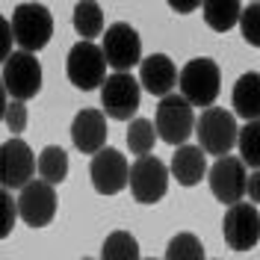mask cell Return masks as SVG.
<instances>
[{"label":"cell","instance_id":"1","mask_svg":"<svg viewBox=\"0 0 260 260\" xmlns=\"http://www.w3.org/2000/svg\"><path fill=\"white\" fill-rule=\"evenodd\" d=\"M178 89L192 107H213L222 92V71L210 56H195L178 71Z\"/></svg>","mask_w":260,"mask_h":260},{"label":"cell","instance_id":"22","mask_svg":"<svg viewBox=\"0 0 260 260\" xmlns=\"http://www.w3.org/2000/svg\"><path fill=\"white\" fill-rule=\"evenodd\" d=\"M101 260H142L139 240L130 231H113L101 245Z\"/></svg>","mask_w":260,"mask_h":260},{"label":"cell","instance_id":"2","mask_svg":"<svg viewBox=\"0 0 260 260\" xmlns=\"http://www.w3.org/2000/svg\"><path fill=\"white\" fill-rule=\"evenodd\" d=\"M12 36H15L18 50H27V53H39V50L48 48L50 36H53V15L45 3H18L12 9Z\"/></svg>","mask_w":260,"mask_h":260},{"label":"cell","instance_id":"4","mask_svg":"<svg viewBox=\"0 0 260 260\" xmlns=\"http://www.w3.org/2000/svg\"><path fill=\"white\" fill-rule=\"evenodd\" d=\"M154 127H157V139H162L166 145H186V139L195 133V113L192 104L180 92L160 98V107L154 115Z\"/></svg>","mask_w":260,"mask_h":260},{"label":"cell","instance_id":"33","mask_svg":"<svg viewBox=\"0 0 260 260\" xmlns=\"http://www.w3.org/2000/svg\"><path fill=\"white\" fill-rule=\"evenodd\" d=\"M145 260H157V257H145Z\"/></svg>","mask_w":260,"mask_h":260},{"label":"cell","instance_id":"16","mask_svg":"<svg viewBox=\"0 0 260 260\" xmlns=\"http://www.w3.org/2000/svg\"><path fill=\"white\" fill-rule=\"evenodd\" d=\"M139 86L157 98H166L178 86V65L166 53H151L139 62Z\"/></svg>","mask_w":260,"mask_h":260},{"label":"cell","instance_id":"31","mask_svg":"<svg viewBox=\"0 0 260 260\" xmlns=\"http://www.w3.org/2000/svg\"><path fill=\"white\" fill-rule=\"evenodd\" d=\"M178 15H189V12H195L198 6H201V0H166Z\"/></svg>","mask_w":260,"mask_h":260},{"label":"cell","instance_id":"8","mask_svg":"<svg viewBox=\"0 0 260 260\" xmlns=\"http://www.w3.org/2000/svg\"><path fill=\"white\" fill-rule=\"evenodd\" d=\"M0 80L6 86L9 98L15 101H30L42 92V62L36 59V53L27 50H12L9 59L3 62Z\"/></svg>","mask_w":260,"mask_h":260},{"label":"cell","instance_id":"28","mask_svg":"<svg viewBox=\"0 0 260 260\" xmlns=\"http://www.w3.org/2000/svg\"><path fill=\"white\" fill-rule=\"evenodd\" d=\"M27 104L24 101H9V107H6V115H3V121H6V127L12 130V136H21L24 130H27Z\"/></svg>","mask_w":260,"mask_h":260},{"label":"cell","instance_id":"11","mask_svg":"<svg viewBox=\"0 0 260 260\" xmlns=\"http://www.w3.org/2000/svg\"><path fill=\"white\" fill-rule=\"evenodd\" d=\"M89 178L98 195H118L130 183V162L121 151L104 145L98 154H92Z\"/></svg>","mask_w":260,"mask_h":260},{"label":"cell","instance_id":"9","mask_svg":"<svg viewBox=\"0 0 260 260\" xmlns=\"http://www.w3.org/2000/svg\"><path fill=\"white\" fill-rule=\"evenodd\" d=\"M222 237L234 251H251L260 243V210L251 201L231 204L222 219Z\"/></svg>","mask_w":260,"mask_h":260},{"label":"cell","instance_id":"23","mask_svg":"<svg viewBox=\"0 0 260 260\" xmlns=\"http://www.w3.org/2000/svg\"><path fill=\"white\" fill-rule=\"evenodd\" d=\"M237 148H240V160L248 169H260V118L245 121V127H240Z\"/></svg>","mask_w":260,"mask_h":260},{"label":"cell","instance_id":"7","mask_svg":"<svg viewBox=\"0 0 260 260\" xmlns=\"http://www.w3.org/2000/svg\"><path fill=\"white\" fill-rule=\"evenodd\" d=\"M101 50L113 71H130L133 65L142 62V39H139L136 27H130L127 21H115L104 30Z\"/></svg>","mask_w":260,"mask_h":260},{"label":"cell","instance_id":"21","mask_svg":"<svg viewBox=\"0 0 260 260\" xmlns=\"http://www.w3.org/2000/svg\"><path fill=\"white\" fill-rule=\"evenodd\" d=\"M68 154H65V148L59 145H48L42 148V154H39V160H36V172H39V178L48 180L50 186H56V183H62L68 178Z\"/></svg>","mask_w":260,"mask_h":260},{"label":"cell","instance_id":"20","mask_svg":"<svg viewBox=\"0 0 260 260\" xmlns=\"http://www.w3.org/2000/svg\"><path fill=\"white\" fill-rule=\"evenodd\" d=\"M71 24L80 39L92 42L95 36H104V12L98 0H77L74 12H71Z\"/></svg>","mask_w":260,"mask_h":260},{"label":"cell","instance_id":"13","mask_svg":"<svg viewBox=\"0 0 260 260\" xmlns=\"http://www.w3.org/2000/svg\"><path fill=\"white\" fill-rule=\"evenodd\" d=\"M207 180H210V192L216 195V201L222 204H237L245 198V162L234 154H225V157H216L210 169H207Z\"/></svg>","mask_w":260,"mask_h":260},{"label":"cell","instance_id":"17","mask_svg":"<svg viewBox=\"0 0 260 260\" xmlns=\"http://www.w3.org/2000/svg\"><path fill=\"white\" fill-rule=\"evenodd\" d=\"M169 172L180 186H195L207 175V154L198 145H178V151L172 154Z\"/></svg>","mask_w":260,"mask_h":260},{"label":"cell","instance_id":"5","mask_svg":"<svg viewBox=\"0 0 260 260\" xmlns=\"http://www.w3.org/2000/svg\"><path fill=\"white\" fill-rule=\"evenodd\" d=\"M65 74H68L71 86H74V89H80V92L101 89V83L107 80V59H104L101 45L80 39L74 48L68 50Z\"/></svg>","mask_w":260,"mask_h":260},{"label":"cell","instance_id":"34","mask_svg":"<svg viewBox=\"0 0 260 260\" xmlns=\"http://www.w3.org/2000/svg\"><path fill=\"white\" fill-rule=\"evenodd\" d=\"M83 260H92V257H83Z\"/></svg>","mask_w":260,"mask_h":260},{"label":"cell","instance_id":"24","mask_svg":"<svg viewBox=\"0 0 260 260\" xmlns=\"http://www.w3.org/2000/svg\"><path fill=\"white\" fill-rule=\"evenodd\" d=\"M154 142H157V127H154V121H148V118H133L127 127V148L130 154H136V157H145L154 151Z\"/></svg>","mask_w":260,"mask_h":260},{"label":"cell","instance_id":"14","mask_svg":"<svg viewBox=\"0 0 260 260\" xmlns=\"http://www.w3.org/2000/svg\"><path fill=\"white\" fill-rule=\"evenodd\" d=\"M56 216V189L48 180L32 178L18 195V219L30 228H45Z\"/></svg>","mask_w":260,"mask_h":260},{"label":"cell","instance_id":"29","mask_svg":"<svg viewBox=\"0 0 260 260\" xmlns=\"http://www.w3.org/2000/svg\"><path fill=\"white\" fill-rule=\"evenodd\" d=\"M12 42H15V36H12V24H9V18L0 15V65L9 59V53H12Z\"/></svg>","mask_w":260,"mask_h":260},{"label":"cell","instance_id":"18","mask_svg":"<svg viewBox=\"0 0 260 260\" xmlns=\"http://www.w3.org/2000/svg\"><path fill=\"white\" fill-rule=\"evenodd\" d=\"M231 107L234 115H240L245 121L260 118V74L248 71L234 83V95H231Z\"/></svg>","mask_w":260,"mask_h":260},{"label":"cell","instance_id":"3","mask_svg":"<svg viewBox=\"0 0 260 260\" xmlns=\"http://www.w3.org/2000/svg\"><path fill=\"white\" fill-rule=\"evenodd\" d=\"M237 115L222 110V107H207L195 118V136H198V148L213 157H225L231 148H237Z\"/></svg>","mask_w":260,"mask_h":260},{"label":"cell","instance_id":"12","mask_svg":"<svg viewBox=\"0 0 260 260\" xmlns=\"http://www.w3.org/2000/svg\"><path fill=\"white\" fill-rule=\"evenodd\" d=\"M32 178H36V154H32V148L21 136L6 139L0 145V186L24 189Z\"/></svg>","mask_w":260,"mask_h":260},{"label":"cell","instance_id":"26","mask_svg":"<svg viewBox=\"0 0 260 260\" xmlns=\"http://www.w3.org/2000/svg\"><path fill=\"white\" fill-rule=\"evenodd\" d=\"M240 32L251 48H260V0L248 3L240 12Z\"/></svg>","mask_w":260,"mask_h":260},{"label":"cell","instance_id":"15","mask_svg":"<svg viewBox=\"0 0 260 260\" xmlns=\"http://www.w3.org/2000/svg\"><path fill=\"white\" fill-rule=\"evenodd\" d=\"M107 115L104 110H80L71 121V142L80 154H98L107 145Z\"/></svg>","mask_w":260,"mask_h":260},{"label":"cell","instance_id":"27","mask_svg":"<svg viewBox=\"0 0 260 260\" xmlns=\"http://www.w3.org/2000/svg\"><path fill=\"white\" fill-rule=\"evenodd\" d=\"M18 219V198H12V189L0 186V240H6Z\"/></svg>","mask_w":260,"mask_h":260},{"label":"cell","instance_id":"25","mask_svg":"<svg viewBox=\"0 0 260 260\" xmlns=\"http://www.w3.org/2000/svg\"><path fill=\"white\" fill-rule=\"evenodd\" d=\"M166 260H207V257H204L201 240L189 231H180L166 245Z\"/></svg>","mask_w":260,"mask_h":260},{"label":"cell","instance_id":"19","mask_svg":"<svg viewBox=\"0 0 260 260\" xmlns=\"http://www.w3.org/2000/svg\"><path fill=\"white\" fill-rule=\"evenodd\" d=\"M243 0H201V15L207 27L216 32H228L240 24Z\"/></svg>","mask_w":260,"mask_h":260},{"label":"cell","instance_id":"10","mask_svg":"<svg viewBox=\"0 0 260 260\" xmlns=\"http://www.w3.org/2000/svg\"><path fill=\"white\" fill-rule=\"evenodd\" d=\"M130 192L139 204H157L162 195L169 192V166L160 157H136L130 166Z\"/></svg>","mask_w":260,"mask_h":260},{"label":"cell","instance_id":"35","mask_svg":"<svg viewBox=\"0 0 260 260\" xmlns=\"http://www.w3.org/2000/svg\"><path fill=\"white\" fill-rule=\"evenodd\" d=\"M251 3H254V0H251Z\"/></svg>","mask_w":260,"mask_h":260},{"label":"cell","instance_id":"6","mask_svg":"<svg viewBox=\"0 0 260 260\" xmlns=\"http://www.w3.org/2000/svg\"><path fill=\"white\" fill-rule=\"evenodd\" d=\"M139 101H142V86L130 71H113L101 83L104 115H110L115 121H130L139 110Z\"/></svg>","mask_w":260,"mask_h":260},{"label":"cell","instance_id":"30","mask_svg":"<svg viewBox=\"0 0 260 260\" xmlns=\"http://www.w3.org/2000/svg\"><path fill=\"white\" fill-rule=\"evenodd\" d=\"M245 195H248L251 204H260V169H254L248 175V180H245Z\"/></svg>","mask_w":260,"mask_h":260},{"label":"cell","instance_id":"32","mask_svg":"<svg viewBox=\"0 0 260 260\" xmlns=\"http://www.w3.org/2000/svg\"><path fill=\"white\" fill-rule=\"evenodd\" d=\"M6 107H9V92H6V86L0 80V121H3V115H6Z\"/></svg>","mask_w":260,"mask_h":260}]
</instances>
